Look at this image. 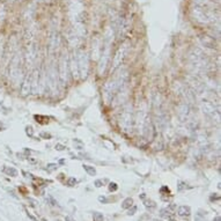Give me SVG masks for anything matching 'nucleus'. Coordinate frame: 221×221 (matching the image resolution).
<instances>
[{
	"label": "nucleus",
	"mask_w": 221,
	"mask_h": 221,
	"mask_svg": "<svg viewBox=\"0 0 221 221\" xmlns=\"http://www.w3.org/2000/svg\"><path fill=\"white\" fill-rule=\"evenodd\" d=\"M190 214V207L188 206H181L178 208V215L181 217H188Z\"/></svg>",
	"instance_id": "obj_1"
},
{
	"label": "nucleus",
	"mask_w": 221,
	"mask_h": 221,
	"mask_svg": "<svg viewBox=\"0 0 221 221\" xmlns=\"http://www.w3.org/2000/svg\"><path fill=\"white\" fill-rule=\"evenodd\" d=\"M132 204H133V200H132L131 198H127V199L124 200V203H123L122 207H123V208H128V207H131V205H132Z\"/></svg>",
	"instance_id": "obj_2"
},
{
	"label": "nucleus",
	"mask_w": 221,
	"mask_h": 221,
	"mask_svg": "<svg viewBox=\"0 0 221 221\" xmlns=\"http://www.w3.org/2000/svg\"><path fill=\"white\" fill-rule=\"evenodd\" d=\"M94 221H103V215L101 213H95Z\"/></svg>",
	"instance_id": "obj_3"
},
{
	"label": "nucleus",
	"mask_w": 221,
	"mask_h": 221,
	"mask_svg": "<svg viewBox=\"0 0 221 221\" xmlns=\"http://www.w3.org/2000/svg\"><path fill=\"white\" fill-rule=\"evenodd\" d=\"M109 190H110V191H116V190H117V185H116L115 183H111L110 187H109Z\"/></svg>",
	"instance_id": "obj_4"
},
{
	"label": "nucleus",
	"mask_w": 221,
	"mask_h": 221,
	"mask_svg": "<svg viewBox=\"0 0 221 221\" xmlns=\"http://www.w3.org/2000/svg\"><path fill=\"white\" fill-rule=\"evenodd\" d=\"M85 169H87V170H88V173H91L92 175H94V174H95L94 169H89V168H88V166H85Z\"/></svg>",
	"instance_id": "obj_5"
},
{
	"label": "nucleus",
	"mask_w": 221,
	"mask_h": 221,
	"mask_svg": "<svg viewBox=\"0 0 221 221\" xmlns=\"http://www.w3.org/2000/svg\"><path fill=\"white\" fill-rule=\"evenodd\" d=\"M66 221H74V220H73V219H71L69 217H67V218H66Z\"/></svg>",
	"instance_id": "obj_6"
},
{
	"label": "nucleus",
	"mask_w": 221,
	"mask_h": 221,
	"mask_svg": "<svg viewBox=\"0 0 221 221\" xmlns=\"http://www.w3.org/2000/svg\"><path fill=\"white\" fill-rule=\"evenodd\" d=\"M215 221H220V218H217V220Z\"/></svg>",
	"instance_id": "obj_7"
}]
</instances>
